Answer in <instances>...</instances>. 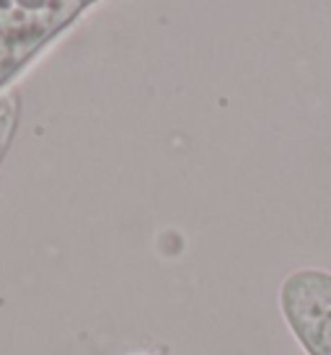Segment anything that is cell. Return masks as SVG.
I'll return each instance as SVG.
<instances>
[{
  "instance_id": "cell-1",
  "label": "cell",
  "mask_w": 331,
  "mask_h": 355,
  "mask_svg": "<svg viewBox=\"0 0 331 355\" xmlns=\"http://www.w3.org/2000/svg\"><path fill=\"white\" fill-rule=\"evenodd\" d=\"M83 10V0H0V94Z\"/></svg>"
},
{
  "instance_id": "cell-2",
  "label": "cell",
  "mask_w": 331,
  "mask_h": 355,
  "mask_svg": "<svg viewBox=\"0 0 331 355\" xmlns=\"http://www.w3.org/2000/svg\"><path fill=\"white\" fill-rule=\"evenodd\" d=\"M280 309L305 355H331V272L298 270L280 286Z\"/></svg>"
},
{
  "instance_id": "cell-4",
  "label": "cell",
  "mask_w": 331,
  "mask_h": 355,
  "mask_svg": "<svg viewBox=\"0 0 331 355\" xmlns=\"http://www.w3.org/2000/svg\"><path fill=\"white\" fill-rule=\"evenodd\" d=\"M93 3H98V0H83V6H86V8L88 6H93Z\"/></svg>"
},
{
  "instance_id": "cell-3",
  "label": "cell",
  "mask_w": 331,
  "mask_h": 355,
  "mask_svg": "<svg viewBox=\"0 0 331 355\" xmlns=\"http://www.w3.org/2000/svg\"><path fill=\"white\" fill-rule=\"evenodd\" d=\"M21 119V96L19 91H3L0 94V164L8 153L10 143H13V135H16V128H19Z\"/></svg>"
}]
</instances>
